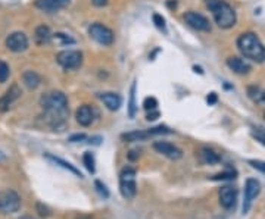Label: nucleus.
Listing matches in <instances>:
<instances>
[{
    "mask_svg": "<svg viewBox=\"0 0 265 219\" xmlns=\"http://www.w3.org/2000/svg\"><path fill=\"white\" fill-rule=\"evenodd\" d=\"M41 108L50 118L52 125L56 128L59 124H64L68 116V99L61 92H52L41 97Z\"/></svg>",
    "mask_w": 265,
    "mask_h": 219,
    "instance_id": "nucleus-1",
    "label": "nucleus"
},
{
    "mask_svg": "<svg viewBox=\"0 0 265 219\" xmlns=\"http://www.w3.org/2000/svg\"><path fill=\"white\" fill-rule=\"evenodd\" d=\"M237 47L246 59H251L258 63L265 62V47L257 34L243 32L237 38Z\"/></svg>",
    "mask_w": 265,
    "mask_h": 219,
    "instance_id": "nucleus-2",
    "label": "nucleus"
},
{
    "mask_svg": "<svg viewBox=\"0 0 265 219\" xmlns=\"http://www.w3.org/2000/svg\"><path fill=\"white\" fill-rule=\"evenodd\" d=\"M206 7L211 10L217 25L220 28L228 30L236 25V12L234 9L224 0H205Z\"/></svg>",
    "mask_w": 265,
    "mask_h": 219,
    "instance_id": "nucleus-3",
    "label": "nucleus"
},
{
    "mask_svg": "<svg viewBox=\"0 0 265 219\" xmlns=\"http://www.w3.org/2000/svg\"><path fill=\"white\" fill-rule=\"evenodd\" d=\"M119 191L124 199L131 200L134 199L137 193V186H136V169L127 166L121 171L119 175Z\"/></svg>",
    "mask_w": 265,
    "mask_h": 219,
    "instance_id": "nucleus-4",
    "label": "nucleus"
},
{
    "mask_svg": "<svg viewBox=\"0 0 265 219\" xmlns=\"http://www.w3.org/2000/svg\"><path fill=\"white\" fill-rule=\"evenodd\" d=\"M56 61L67 71L77 69L83 63V55L78 50H62L56 55Z\"/></svg>",
    "mask_w": 265,
    "mask_h": 219,
    "instance_id": "nucleus-5",
    "label": "nucleus"
},
{
    "mask_svg": "<svg viewBox=\"0 0 265 219\" xmlns=\"http://www.w3.org/2000/svg\"><path fill=\"white\" fill-rule=\"evenodd\" d=\"M88 34H90V37L94 41H97L102 46H111L114 43V32H112V30L108 28L106 25L100 24V22L91 24L90 28H88Z\"/></svg>",
    "mask_w": 265,
    "mask_h": 219,
    "instance_id": "nucleus-6",
    "label": "nucleus"
},
{
    "mask_svg": "<svg viewBox=\"0 0 265 219\" xmlns=\"http://www.w3.org/2000/svg\"><path fill=\"white\" fill-rule=\"evenodd\" d=\"M21 209V197L13 190H6L0 196V211L3 214H15Z\"/></svg>",
    "mask_w": 265,
    "mask_h": 219,
    "instance_id": "nucleus-7",
    "label": "nucleus"
},
{
    "mask_svg": "<svg viewBox=\"0 0 265 219\" xmlns=\"http://www.w3.org/2000/svg\"><path fill=\"white\" fill-rule=\"evenodd\" d=\"M6 47L13 52V53H21L24 50L28 49V38L24 32L16 31L12 32L7 38H6Z\"/></svg>",
    "mask_w": 265,
    "mask_h": 219,
    "instance_id": "nucleus-8",
    "label": "nucleus"
},
{
    "mask_svg": "<svg viewBox=\"0 0 265 219\" xmlns=\"http://www.w3.org/2000/svg\"><path fill=\"white\" fill-rule=\"evenodd\" d=\"M261 191V184L255 178H249L245 184V203H243V214H246L251 208L252 200L260 194Z\"/></svg>",
    "mask_w": 265,
    "mask_h": 219,
    "instance_id": "nucleus-9",
    "label": "nucleus"
},
{
    "mask_svg": "<svg viewBox=\"0 0 265 219\" xmlns=\"http://www.w3.org/2000/svg\"><path fill=\"white\" fill-rule=\"evenodd\" d=\"M184 21H186L191 28H194V30H197V31H211V24H209V21H208L203 15H200V13H197V12H187V13H184Z\"/></svg>",
    "mask_w": 265,
    "mask_h": 219,
    "instance_id": "nucleus-10",
    "label": "nucleus"
},
{
    "mask_svg": "<svg viewBox=\"0 0 265 219\" xmlns=\"http://www.w3.org/2000/svg\"><path fill=\"white\" fill-rule=\"evenodd\" d=\"M153 149L158 153L164 155L165 157H168L171 160H177V159H180L183 156V152L177 146L168 143V141H155L153 143Z\"/></svg>",
    "mask_w": 265,
    "mask_h": 219,
    "instance_id": "nucleus-11",
    "label": "nucleus"
},
{
    "mask_svg": "<svg viewBox=\"0 0 265 219\" xmlns=\"http://www.w3.org/2000/svg\"><path fill=\"white\" fill-rule=\"evenodd\" d=\"M220 203L226 209H233L237 203V188L226 186L220 191Z\"/></svg>",
    "mask_w": 265,
    "mask_h": 219,
    "instance_id": "nucleus-12",
    "label": "nucleus"
},
{
    "mask_svg": "<svg viewBox=\"0 0 265 219\" xmlns=\"http://www.w3.org/2000/svg\"><path fill=\"white\" fill-rule=\"evenodd\" d=\"M71 0H36V7H38L40 10L43 12H47V13H53V12H58L61 9H64L65 6L70 4Z\"/></svg>",
    "mask_w": 265,
    "mask_h": 219,
    "instance_id": "nucleus-13",
    "label": "nucleus"
},
{
    "mask_svg": "<svg viewBox=\"0 0 265 219\" xmlns=\"http://www.w3.org/2000/svg\"><path fill=\"white\" fill-rule=\"evenodd\" d=\"M227 66H228L233 72H236V74H239V75H246V74H249V72L252 71L251 63L246 62V61L242 59V58H237V56L228 58V59H227Z\"/></svg>",
    "mask_w": 265,
    "mask_h": 219,
    "instance_id": "nucleus-14",
    "label": "nucleus"
},
{
    "mask_svg": "<svg viewBox=\"0 0 265 219\" xmlns=\"http://www.w3.org/2000/svg\"><path fill=\"white\" fill-rule=\"evenodd\" d=\"M19 96H21V89L16 84L10 86V89L0 97V112L9 110V108L12 106V103L19 99Z\"/></svg>",
    "mask_w": 265,
    "mask_h": 219,
    "instance_id": "nucleus-15",
    "label": "nucleus"
},
{
    "mask_svg": "<svg viewBox=\"0 0 265 219\" xmlns=\"http://www.w3.org/2000/svg\"><path fill=\"white\" fill-rule=\"evenodd\" d=\"M94 116H96V112H94V109H93L91 106H88V105L80 106V108L77 109V112H76V119H77V122H78L80 125H83V126L91 125L93 121H94Z\"/></svg>",
    "mask_w": 265,
    "mask_h": 219,
    "instance_id": "nucleus-16",
    "label": "nucleus"
},
{
    "mask_svg": "<svg viewBox=\"0 0 265 219\" xmlns=\"http://www.w3.org/2000/svg\"><path fill=\"white\" fill-rule=\"evenodd\" d=\"M99 99L103 102V105L109 110H118L121 108V105H122V99H121V96L116 94V93H111V92H108V93H100V94H99Z\"/></svg>",
    "mask_w": 265,
    "mask_h": 219,
    "instance_id": "nucleus-17",
    "label": "nucleus"
},
{
    "mask_svg": "<svg viewBox=\"0 0 265 219\" xmlns=\"http://www.w3.org/2000/svg\"><path fill=\"white\" fill-rule=\"evenodd\" d=\"M46 159L47 160H50V162H53L55 165H59L61 168H64V169H67V171H70V172H73L74 175H77L78 178H83V174L74 166V165H71L70 162H67V160H64V159H61V157H56V156H53V155H46Z\"/></svg>",
    "mask_w": 265,
    "mask_h": 219,
    "instance_id": "nucleus-18",
    "label": "nucleus"
},
{
    "mask_svg": "<svg viewBox=\"0 0 265 219\" xmlns=\"http://www.w3.org/2000/svg\"><path fill=\"white\" fill-rule=\"evenodd\" d=\"M52 32H50V28L46 27V25H40L36 28V41L37 44L40 46H44V44H49L50 40H52Z\"/></svg>",
    "mask_w": 265,
    "mask_h": 219,
    "instance_id": "nucleus-19",
    "label": "nucleus"
},
{
    "mask_svg": "<svg viewBox=\"0 0 265 219\" xmlns=\"http://www.w3.org/2000/svg\"><path fill=\"white\" fill-rule=\"evenodd\" d=\"M199 157H200L202 163H205V165H215V163H218V162L221 160L220 156H218L214 150L206 149V147L200 149V152H199Z\"/></svg>",
    "mask_w": 265,
    "mask_h": 219,
    "instance_id": "nucleus-20",
    "label": "nucleus"
},
{
    "mask_svg": "<svg viewBox=\"0 0 265 219\" xmlns=\"http://www.w3.org/2000/svg\"><path fill=\"white\" fill-rule=\"evenodd\" d=\"M149 132L148 131H142V129H136V131H130L121 135V138L127 143H136V141H143L146 138H149Z\"/></svg>",
    "mask_w": 265,
    "mask_h": 219,
    "instance_id": "nucleus-21",
    "label": "nucleus"
},
{
    "mask_svg": "<svg viewBox=\"0 0 265 219\" xmlns=\"http://www.w3.org/2000/svg\"><path fill=\"white\" fill-rule=\"evenodd\" d=\"M22 81L28 89H37L40 86V83H41V78L34 71H25L22 74Z\"/></svg>",
    "mask_w": 265,
    "mask_h": 219,
    "instance_id": "nucleus-22",
    "label": "nucleus"
},
{
    "mask_svg": "<svg viewBox=\"0 0 265 219\" xmlns=\"http://www.w3.org/2000/svg\"><path fill=\"white\" fill-rule=\"evenodd\" d=\"M248 94L249 97L255 102V103H260V105H265V92L263 89L257 87V86H252L248 89Z\"/></svg>",
    "mask_w": 265,
    "mask_h": 219,
    "instance_id": "nucleus-23",
    "label": "nucleus"
},
{
    "mask_svg": "<svg viewBox=\"0 0 265 219\" xmlns=\"http://www.w3.org/2000/svg\"><path fill=\"white\" fill-rule=\"evenodd\" d=\"M128 116L134 118L136 116V81L131 84L130 89V100H128Z\"/></svg>",
    "mask_w": 265,
    "mask_h": 219,
    "instance_id": "nucleus-24",
    "label": "nucleus"
},
{
    "mask_svg": "<svg viewBox=\"0 0 265 219\" xmlns=\"http://www.w3.org/2000/svg\"><path fill=\"white\" fill-rule=\"evenodd\" d=\"M83 163H84V166L87 168V171L90 172V174H94V172H96V166H94V156H93V153L86 152V153L83 155Z\"/></svg>",
    "mask_w": 265,
    "mask_h": 219,
    "instance_id": "nucleus-25",
    "label": "nucleus"
},
{
    "mask_svg": "<svg viewBox=\"0 0 265 219\" xmlns=\"http://www.w3.org/2000/svg\"><path fill=\"white\" fill-rule=\"evenodd\" d=\"M149 135H162V134H171V129L165 125H158V126H153L151 129H148Z\"/></svg>",
    "mask_w": 265,
    "mask_h": 219,
    "instance_id": "nucleus-26",
    "label": "nucleus"
},
{
    "mask_svg": "<svg viewBox=\"0 0 265 219\" xmlns=\"http://www.w3.org/2000/svg\"><path fill=\"white\" fill-rule=\"evenodd\" d=\"M94 187H96V191H97V194H99L100 197H103V199H108V197H109V190L106 188V186H105L102 181L96 180V181H94Z\"/></svg>",
    "mask_w": 265,
    "mask_h": 219,
    "instance_id": "nucleus-27",
    "label": "nucleus"
},
{
    "mask_svg": "<svg viewBox=\"0 0 265 219\" xmlns=\"http://www.w3.org/2000/svg\"><path fill=\"white\" fill-rule=\"evenodd\" d=\"M236 178V172L234 171H226V172H220L217 175L212 177L214 181H224V180H234Z\"/></svg>",
    "mask_w": 265,
    "mask_h": 219,
    "instance_id": "nucleus-28",
    "label": "nucleus"
},
{
    "mask_svg": "<svg viewBox=\"0 0 265 219\" xmlns=\"http://www.w3.org/2000/svg\"><path fill=\"white\" fill-rule=\"evenodd\" d=\"M152 19H153V24H155V25H156L159 30H162V31H167L165 19H164V16H162V15H159V13H153Z\"/></svg>",
    "mask_w": 265,
    "mask_h": 219,
    "instance_id": "nucleus-29",
    "label": "nucleus"
},
{
    "mask_svg": "<svg viewBox=\"0 0 265 219\" xmlns=\"http://www.w3.org/2000/svg\"><path fill=\"white\" fill-rule=\"evenodd\" d=\"M55 38L59 40L62 44H74V43H76L74 38H71L68 34H64V32H56V34H55Z\"/></svg>",
    "mask_w": 265,
    "mask_h": 219,
    "instance_id": "nucleus-30",
    "label": "nucleus"
},
{
    "mask_svg": "<svg viewBox=\"0 0 265 219\" xmlns=\"http://www.w3.org/2000/svg\"><path fill=\"white\" fill-rule=\"evenodd\" d=\"M143 108L146 110H155L158 108V100L155 97H146L143 100Z\"/></svg>",
    "mask_w": 265,
    "mask_h": 219,
    "instance_id": "nucleus-31",
    "label": "nucleus"
},
{
    "mask_svg": "<svg viewBox=\"0 0 265 219\" xmlns=\"http://www.w3.org/2000/svg\"><path fill=\"white\" fill-rule=\"evenodd\" d=\"M7 78H9V66L3 61H0V83H4Z\"/></svg>",
    "mask_w": 265,
    "mask_h": 219,
    "instance_id": "nucleus-32",
    "label": "nucleus"
},
{
    "mask_svg": "<svg viewBox=\"0 0 265 219\" xmlns=\"http://www.w3.org/2000/svg\"><path fill=\"white\" fill-rule=\"evenodd\" d=\"M254 137L261 143V144H264L265 146V131L263 128H254Z\"/></svg>",
    "mask_w": 265,
    "mask_h": 219,
    "instance_id": "nucleus-33",
    "label": "nucleus"
},
{
    "mask_svg": "<svg viewBox=\"0 0 265 219\" xmlns=\"http://www.w3.org/2000/svg\"><path fill=\"white\" fill-rule=\"evenodd\" d=\"M249 165L265 174V162H263V160H249Z\"/></svg>",
    "mask_w": 265,
    "mask_h": 219,
    "instance_id": "nucleus-34",
    "label": "nucleus"
},
{
    "mask_svg": "<svg viewBox=\"0 0 265 219\" xmlns=\"http://www.w3.org/2000/svg\"><path fill=\"white\" fill-rule=\"evenodd\" d=\"M37 211L41 217H50V211L46 206H43L41 203H37Z\"/></svg>",
    "mask_w": 265,
    "mask_h": 219,
    "instance_id": "nucleus-35",
    "label": "nucleus"
},
{
    "mask_svg": "<svg viewBox=\"0 0 265 219\" xmlns=\"http://www.w3.org/2000/svg\"><path fill=\"white\" fill-rule=\"evenodd\" d=\"M86 138H87L86 134H74V135L70 137V141L71 143H78V141H84Z\"/></svg>",
    "mask_w": 265,
    "mask_h": 219,
    "instance_id": "nucleus-36",
    "label": "nucleus"
},
{
    "mask_svg": "<svg viewBox=\"0 0 265 219\" xmlns=\"http://www.w3.org/2000/svg\"><path fill=\"white\" fill-rule=\"evenodd\" d=\"M156 118H159V112H158L156 109L151 110V112L146 115V119H148V121H155Z\"/></svg>",
    "mask_w": 265,
    "mask_h": 219,
    "instance_id": "nucleus-37",
    "label": "nucleus"
},
{
    "mask_svg": "<svg viewBox=\"0 0 265 219\" xmlns=\"http://www.w3.org/2000/svg\"><path fill=\"white\" fill-rule=\"evenodd\" d=\"M206 100H208V103H209V105H215V103H217V100H218V97H217V94H215V93H211V94L206 97Z\"/></svg>",
    "mask_w": 265,
    "mask_h": 219,
    "instance_id": "nucleus-38",
    "label": "nucleus"
},
{
    "mask_svg": "<svg viewBox=\"0 0 265 219\" xmlns=\"http://www.w3.org/2000/svg\"><path fill=\"white\" fill-rule=\"evenodd\" d=\"M91 1H93V4H94L96 7H103V6L108 4L109 0H91Z\"/></svg>",
    "mask_w": 265,
    "mask_h": 219,
    "instance_id": "nucleus-39",
    "label": "nucleus"
},
{
    "mask_svg": "<svg viewBox=\"0 0 265 219\" xmlns=\"http://www.w3.org/2000/svg\"><path fill=\"white\" fill-rule=\"evenodd\" d=\"M193 69H194L196 72H199V74H203V71H202V68H200V66H193Z\"/></svg>",
    "mask_w": 265,
    "mask_h": 219,
    "instance_id": "nucleus-40",
    "label": "nucleus"
},
{
    "mask_svg": "<svg viewBox=\"0 0 265 219\" xmlns=\"http://www.w3.org/2000/svg\"><path fill=\"white\" fill-rule=\"evenodd\" d=\"M18 219H33V218H31V217H21V218Z\"/></svg>",
    "mask_w": 265,
    "mask_h": 219,
    "instance_id": "nucleus-41",
    "label": "nucleus"
},
{
    "mask_svg": "<svg viewBox=\"0 0 265 219\" xmlns=\"http://www.w3.org/2000/svg\"><path fill=\"white\" fill-rule=\"evenodd\" d=\"M1 159H4V156H3V155L0 153V160H1Z\"/></svg>",
    "mask_w": 265,
    "mask_h": 219,
    "instance_id": "nucleus-42",
    "label": "nucleus"
},
{
    "mask_svg": "<svg viewBox=\"0 0 265 219\" xmlns=\"http://www.w3.org/2000/svg\"><path fill=\"white\" fill-rule=\"evenodd\" d=\"M264 118H265V112H264Z\"/></svg>",
    "mask_w": 265,
    "mask_h": 219,
    "instance_id": "nucleus-43",
    "label": "nucleus"
}]
</instances>
